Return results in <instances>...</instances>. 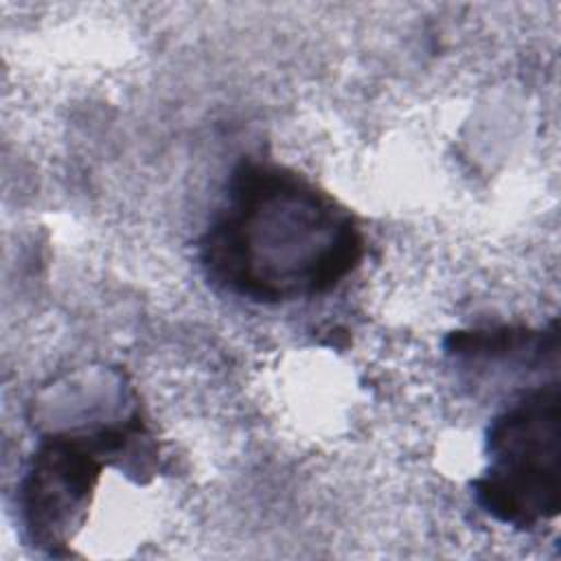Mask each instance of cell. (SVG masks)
Here are the masks:
<instances>
[{
	"label": "cell",
	"instance_id": "cell-3",
	"mask_svg": "<svg viewBox=\"0 0 561 561\" xmlns=\"http://www.w3.org/2000/svg\"><path fill=\"white\" fill-rule=\"evenodd\" d=\"M142 434L140 425L96 434H53L35 449L20 484V519L31 546L59 554L85 508L103 469L99 456L123 454Z\"/></svg>",
	"mask_w": 561,
	"mask_h": 561
},
{
	"label": "cell",
	"instance_id": "cell-4",
	"mask_svg": "<svg viewBox=\"0 0 561 561\" xmlns=\"http://www.w3.org/2000/svg\"><path fill=\"white\" fill-rule=\"evenodd\" d=\"M445 346L449 355L469 364H504L513 359L526 364H543L546 359L559 362V327L557 320H552L543 331L522 327L454 331Z\"/></svg>",
	"mask_w": 561,
	"mask_h": 561
},
{
	"label": "cell",
	"instance_id": "cell-1",
	"mask_svg": "<svg viewBox=\"0 0 561 561\" xmlns=\"http://www.w3.org/2000/svg\"><path fill=\"white\" fill-rule=\"evenodd\" d=\"M366 239L357 219L296 171L241 160L199 241L206 278L261 305L313 298L357 270Z\"/></svg>",
	"mask_w": 561,
	"mask_h": 561
},
{
	"label": "cell",
	"instance_id": "cell-2",
	"mask_svg": "<svg viewBox=\"0 0 561 561\" xmlns=\"http://www.w3.org/2000/svg\"><path fill=\"white\" fill-rule=\"evenodd\" d=\"M476 502L497 522L530 530L561 511V388L541 383L497 414Z\"/></svg>",
	"mask_w": 561,
	"mask_h": 561
}]
</instances>
